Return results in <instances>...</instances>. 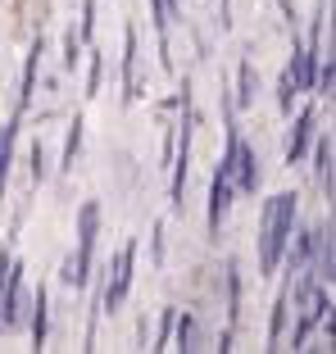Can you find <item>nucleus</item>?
Masks as SVG:
<instances>
[{
	"mask_svg": "<svg viewBox=\"0 0 336 354\" xmlns=\"http://www.w3.org/2000/svg\"><path fill=\"white\" fill-rule=\"evenodd\" d=\"M291 218H295V200L291 196H277L263 214V268L277 263V250H282L286 232H291Z\"/></svg>",
	"mask_w": 336,
	"mask_h": 354,
	"instance_id": "f257e3e1",
	"label": "nucleus"
}]
</instances>
